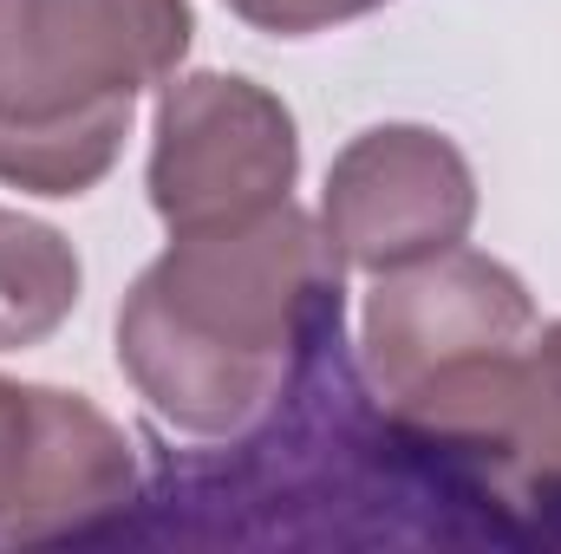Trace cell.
Segmentation results:
<instances>
[{
	"instance_id": "6da1fadb",
	"label": "cell",
	"mask_w": 561,
	"mask_h": 554,
	"mask_svg": "<svg viewBox=\"0 0 561 554\" xmlns=\"http://www.w3.org/2000/svg\"><path fill=\"white\" fill-rule=\"evenodd\" d=\"M144 522L150 542L209 549H392V542H477L444 483L366 366L346 353V326L320 339L300 379L249 430L203 450L150 443Z\"/></svg>"
},
{
	"instance_id": "7a4b0ae2",
	"label": "cell",
	"mask_w": 561,
	"mask_h": 554,
	"mask_svg": "<svg viewBox=\"0 0 561 554\" xmlns=\"http://www.w3.org/2000/svg\"><path fill=\"white\" fill-rule=\"evenodd\" d=\"M346 326L327 229L275 203L268 216L170 235L118 307V366L163 424L190 437L249 430Z\"/></svg>"
},
{
	"instance_id": "3957f363",
	"label": "cell",
	"mask_w": 561,
	"mask_h": 554,
	"mask_svg": "<svg viewBox=\"0 0 561 554\" xmlns=\"http://www.w3.org/2000/svg\"><path fill=\"white\" fill-rule=\"evenodd\" d=\"M386 412L477 542L561 549V320L510 353L424 379Z\"/></svg>"
},
{
	"instance_id": "277c9868",
	"label": "cell",
	"mask_w": 561,
	"mask_h": 554,
	"mask_svg": "<svg viewBox=\"0 0 561 554\" xmlns=\"http://www.w3.org/2000/svg\"><path fill=\"white\" fill-rule=\"evenodd\" d=\"M190 0H0V138L131 131L138 92L190 53Z\"/></svg>"
},
{
	"instance_id": "5b68a950",
	"label": "cell",
	"mask_w": 561,
	"mask_h": 554,
	"mask_svg": "<svg viewBox=\"0 0 561 554\" xmlns=\"http://www.w3.org/2000/svg\"><path fill=\"white\" fill-rule=\"evenodd\" d=\"M300 176L294 112L242 72L170 79L150 125V209L170 235L229 229L287 203Z\"/></svg>"
},
{
	"instance_id": "8992f818",
	"label": "cell",
	"mask_w": 561,
	"mask_h": 554,
	"mask_svg": "<svg viewBox=\"0 0 561 554\" xmlns=\"http://www.w3.org/2000/svg\"><path fill=\"white\" fill-rule=\"evenodd\" d=\"M477 222V176L463 150L424 125H373L327 170L320 229L346 268L392 275L444 255Z\"/></svg>"
},
{
	"instance_id": "52a82bcc",
	"label": "cell",
	"mask_w": 561,
	"mask_h": 554,
	"mask_svg": "<svg viewBox=\"0 0 561 554\" xmlns=\"http://www.w3.org/2000/svg\"><path fill=\"white\" fill-rule=\"evenodd\" d=\"M536 326L542 320H536L523 275L503 268L496 255H477L457 242L444 255H424L412 268L379 275V287L366 293V320H359L366 379L392 405L437 372H457L470 359L523 346Z\"/></svg>"
},
{
	"instance_id": "ba28073f",
	"label": "cell",
	"mask_w": 561,
	"mask_h": 554,
	"mask_svg": "<svg viewBox=\"0 0 561 554\" xmlns=\"http://www.w3.org/2000/svg\"><path fill=\"white\" fill-rule=\"evenodd\" d=\"M79 255L59 229L0 209V353H26L53 339L79 307Z\"/></svg>"
},
{
	"instance_id": "9c48e42d",
	"label": "cell",
	"mask_w": 561,
	"mask_h": 554,
	"mask_svg": "<svg viewBox=\"0 0 561 554\" xmlns=\"http://www.w3.org/2000/svg\"><path fill=\"white\" fill-rule=\"evenodd\" d=\"M386 0H229L236 20L280 33V39H300V33H327V26H346V20H366L379 13Z\"/></svg>"
},
{
	"instance_id": "30bf717a",
	"label": "cell",
	"mask_w": 561,
	"mask_h": 554,
	"mask_svg": "<svg viewBox=\"0 0 561 554\" xmlns=\"http://www.w3.org/2000/svg\"><path fill=\"white\" fill-rule=\"evenodd\" d=\"M26 457H33V385L0 379V549H7V516H13Z\"/></svg>"
}]
</instances>
